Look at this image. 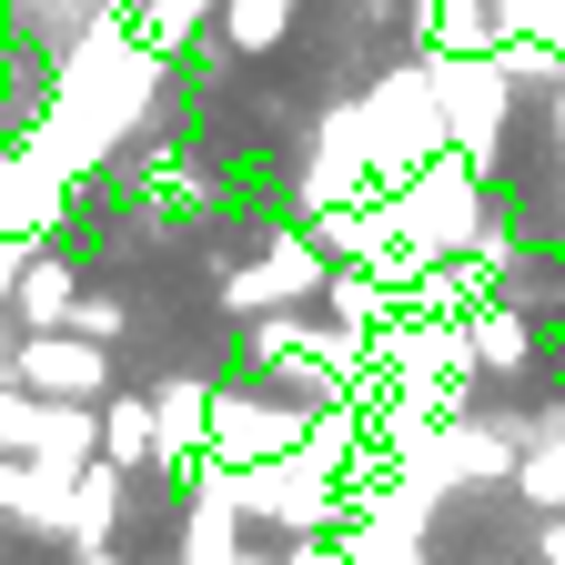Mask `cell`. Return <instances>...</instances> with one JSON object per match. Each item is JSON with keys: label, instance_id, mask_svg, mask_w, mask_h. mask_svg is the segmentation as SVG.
I'll list each match as a JSON object with an SVG mask.
<instances>
[{"label": "cell", "instance_id": "obj_6", "mask_svg": "<svg viewBox=\"0 0 565 565\" xmlns=\"http://www.w3.org/2000/svg\"><path fill=\"white\" fill-rule=\"evenodd\" d=\"M515 484L535 494V505H565V414H545L535 435H525V465H515Z\"/></svg>", "mask_w": 565, "mask_h": 565}, {"label": "cell", "instance_id": "obj_5", "mask_svg": "<svg viewBox=\"0 0 565 565\" xmlns=\"http://www.w3.org/2000/svg\"><path fill=\"white\" fill-rule=\"evenodd\" d=\"M212 394H223V384H162V394H152V414H162V455H192V465H202Z\"/></svg>", "mask_w": 565, "mask_h": 565}, {"label": "cell", "instance_id": "obj_1", "mask_svg": "<svg viewBox=\"0 0 565 565\" xmlns=\"http://www.w3.org/2000/svg\"><path fill=\"white\" fill-rule=\"evenodd\" d=\"M323 414H303V404H273V394H212V435H202V465H273V455H294L303 435H313Z\"/></svg>", "mask_w": 565, "mask_h": 565}, {"label": "cell", "instance_id": "obj_7", "mask_svg": "<svg viewBox=\"0 0 565 565\" xmlns=\"http://www.w3.org/2000/svg\"><path fill=\"white\" fill-rule=\"evenodd\" d=\"M41 414H51V394L0 374V455H41Z\"/></svg>", "mask_w": 565, "mask_h": 565}, {"label": "cell", "instance_id": "obj_4", "mask_svg": "<svg viewBox=\"0 0 565 565\" xmlns=\"http://www.w3.org/2000/svg\"><path fill=\"white\" fill-rule=\"evenodd\" d=\"M102 465H121V475L162 465V414H152V394H102Z\"/></svg>", "mask_w": 565, "mask_h": 565}, {"label": "cell", "instance_id": "obj_2", "mask_svg": "<svg viewBox=\"0 0 565 565\" xmlns=\"http://www.w3.org/2000/svg\"><path fill=\"white\" fill-rule=\"evenodd\" d=\"M11 384H31V394H51V404H102V394H111V353H102L92 333L51 323V333H21V343H11Z\"/></svg>", "mask_w": 565, "mask_h": 565}, {"label": "cell", "instance_id": "obj_3", "mask_svg": "<svg viewBox=\"0 0 565 565\" xmlns=\"http://www.w3.org/2000/svg\"><path fill=\"white\" fill-rule=\"evenodd\" d=\"M71 303H82V263L51 253V243H31L21 273H11V313H21L31 333H51V323H71Z\"/></svg>", "mask_w": 565, "mask_h": 565}, {"label": "cell", "instance_id": "obj_8", "mask_svg": "<svg viewBox=\"0 0 565 565\" xmlns=\"http://www.w3.org/2000/svg\"><path fill=\"white\" fill-rule=\"evenodd\" d=\"M121 323H131V303H121V294H82V303H71V333H92V343H111Z\"/></svg>", "mask_w": 565, "mask_h": 565}, {"label": "cell", "instance_id": "obj_9", "mask_svg": "<svg viewBox=\"0 0 565 565\" xmlns=\"http://www.w3.org/2000/svg\"><path fill=\"white\" fill-rule=\"evenodd\" d=\"M71 565H121V555H111V545H82V555H71Z\"/></svg>", "mask_w": 565, "mask_h": 565}]
</instances>
